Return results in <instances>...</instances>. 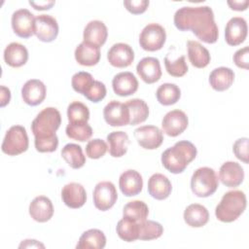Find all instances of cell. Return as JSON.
<instances>
[{
  "mask_svg": "<svg viewBox=\"0 0 249 249\" xmlns=\"http://www.w3.org/2000/svg\"><path fill=\"white\" fill-rule=\"evenodd\" d=\"M173 22L180 31L191 30L204 43L214 44L218 40L219 29L208 6L182 7L175 12Z\"/></svg>",
  "mask_w": 249,
  "mask_h": 249,
  "instance_id": "6da1fadb",
  "label": "cell"
},
{
  "mask_svg": "<svg viewBox=\"0 0 249 249\" xmlns=\"http://www.w3.org/2000/svg\"><path fill=\"white\" fill-rule=\"evenodd\" d=\"M61 124L59 111L53 107L43 109L32 121L31 130L35 148L40 153H53L57 149L58 137L55 131Z\"/></svg>",
  "mask_w": 249,
  "mask_h": 249,
  "instance_id": "7a4b0ae2",
  "label": "cell"
},
{
  "mask_svg": "<svg viewBox=\"0 0 249 249\" xmlns=\"http://www.w3.org/2000/svg\"><path fill=\"white\" fill-rule=\"evenodd\" d=\"M196 148L192 142L187 140L178 141L173 147L166 149L161 154V163L169 172L179 174L196 159Z\"/></svg>",
  "mask_w": 249,
  "mask_h": 249,
  "instance_id": "3957f363",
  "label": "cell"
},
{
  "mask_svg": "<svg viewBox=\"0 0 249 249\" xmlns=\"http://www.w3.org/2000/svg\"><path fill=\"white\" fill-rule=\"evenodd\" d=\"M246 208V196L242 191L227 192L215 209L216 218L224 223L235 221Z\"/></svg>",
  "mask_w": 249,
  "mask_h": 249,
  "instance_id": "277c9868",
  "label": "cell"
},
{
  "mask_svg": "<svg viewBox=\"0 0 249 249\" xmlns=\"http://www.w3.org/2000/svg\"><path fill=\"white\" fill-rule=\"evenodd\" d=\"M219 186L218 176L213 168L203 166L197 168L191 178V189L198 197H208Z\"/></svg>",
  "mask_w": 249,
  "mask_h": 249,
  "instance_id": "5b68a950",
  "label": "cell"
},
{
  "mask_svg": "<svg viewBox=\"0 0 249 249\" xmlns=\"http://www.w3.org/2000/svg\"><path fill=\"white\" fill-rule=\"evenodd\" d=\"M29 141L25 127L22 125L11 126L5 134L1 150L8 156H18L28 149Z\"/></svg>",
  "mask_w": 249,
  "mask_h": 249,
  "instance_id": "8992f818",
  "label": "cell"
},
{
  "mask_svg": "<svg viewBox=\"0 0 249 249\" xmlns=\"http://www.w3.org/2000/svg\"><path fill=\"white\" fill-rule=\"evenodd\" d=\"M166 40L164 28L159 23H149L141 31L139 35L140 47L148 52H156L160 50Z\"/></svg>",
  "mask_w": 249,
  "mask_h": 249,
  "instance_id": "52a82bcc",
  "label": "cell"
},
{
  "mask_svg": "<svg viewBox=\"0 0 249 249\" xmlns=\"http://www.w3.org/2000/svg\"><path fill=\"white\" fill-rule=\"evenodd\" d=\"M94 206L101 211H107L114 206L118 198L115 185L110 181H102L96 184L93 190Z\"/></svg>",
  "mask_w": 249,
  "mask_h": 249,
  "instance_id": "ba28073f",
  "label": "cell"
},
{
  "mask_svg": "<svg viewBox=\"0 0 249 249\" xmlns=\"http://www.w3.org/2000/svg\"><path fill=\"white\" fill-rule=\"evenodd\" d=\"M35 17L27 9H19L12 16V28L20 38H29L34 34Z\"/></svg>",
  "mask_w": 249,
  "mask_h": 249,
  "instance_id": "9c48e42d",
  "label": "cell"
},
{
  "mask_svg": "<svg viewBox=\"0 0 249 249\" xmlns=\"http://www.w3.org/2000/svg\"><path fill=\"white\" fill-rule=\"evenodd\" d=\"M133 134L138 145L147 150L159 148L163 141V133L156 125H142L137 127Z\"/></svg>",
  "mask_w": 249,
  "mask_h": 249,
  "instance_id": "30bf717a",
  "label": "cell"
},
{
  "mask_svg": "<svg viewBox=\"0 0 249 249\" xmlns=\"http://www.w3.org/2000/svg\"><path fill=\"white\" fill-rule=\"evenodd\" d=\"M189 120L185 112L181 110H172L165 114L161 121L162 132L166 135L175 137L180 135L187 128Z\"/></svg>",
  "mask_w": 249,
  "mask_h": 249,
  "instance_id": "8fae6325",
  "label": "cell"
},
{
  "mask_svg": "<svg viewBox=\"0 0 249 249\" xmlns=\"http://www.w3.org/2000/svg\"><path fill=\"white\" fill-rule=\"evenodd\" d=\"M105 122L111 126H123L129 124V111L125 103L117 100L110 101L103 109Z\"/></svg>",
  "mask_w": 249,
  "mask_h": 249,
  "instance_id": "7c38bea8",
  "label": "cell"
},
{
  "mask_svg": "<svg viewBox=\"0 0 249 249\" xmlns=\"http://www.w3.org/2000/svg\"><path fill=\"white\" fill-rule=\"evenodd\" d=\"M34 34L42 42H53L58 35L56 19L51 15H40L36 17Z\"/></svg>",
  "mask_w": 249,
  "mask_h": 249,
  "instance_id": "4fadbf2b",
  "label": "cell"
},
{
  "mask_svg": "<svg viewBox=\"0 0 249 249\" xmlns=\"http://www.w3.org/2000/svg\"><path fill=\"white\" fill-rule=\"evenodd\" d=\"M109 63L117 68L129 66L134 60V52L132 48L125 43L114 44L107 53Z\"/></svg>",
  "mask_w": 249,
  "mask_h": 249,
  "instance_id": "5bb4252c",
  "label": "cell"
},
{
  "mask_svg": "<svg viewBox=\"0 0 249 249\" xmlns=\"http://www.w3.org/2000/svg\"><path fill=\"white\" fill-rule=\"evenodd\" d=\"M247 31L246 20L241 17H233L226 25L225 40L230 46H238L245 41Z\"/></svg>",
  "mask_w": 249,
  "mask_h": 249,
  "instance_id": "9a60e30c",
  "label": "cell"
},
{
  "mask_svg": "<svg viewBox=\"0 0 249 249\" xmlns=\"http://www.w3.org/2000/svg\"><path fill=\"white\" fill-rule=\"evenodd\" d=\"M47 93V89L44 83L37 79H31L25 82L21 88V97L23 101L30 106L41 104Z\"/></svg>",
  "mask_w": 249,
  "mask_h": 249,
  "instance_id": "2e32d148",
  "label": "cell"
},
{
  "mask_svg": "<svg viewBox=\"0 0 249 249\" xmlns=\"http://www.w3.org/2000/svg\"><path fill=\"white\" fill-rule=\"evenodd\" d=\"M138 76L146 84H154L161 77V68L160 60L153 56L142 58L136 66Z\"/></svg>",
  "mask_w": 249,
  "mask_h": 249,
  "instance_id": "e0dca14e",
  "label": "cell"
},
{
  "mask_svg": "<svg viewBox=\"0 0 249 249\" xmlns=\"http://www.w3.org/2000/svg\"><path fill=\"white\" fill-rule=\"evenodd\" d=\"M61 198L64 204L70 208L77 209L82 207L87 200L85 188L76 182L66 184L61 190Z\"/></svg>",
  "mask_w": 249,
  "mask_h": 249,
  "instance_id": "ac0fdd59",
  "label": "cell"
},
{
  "mask_svg": "<svg viewBox=\"0 0 249 249\" xmlns=\"http://www.w3.org/2000/svg\"><path fill=\"white\" fill-rule=\"evenodd\" d=\"M219 179L226 187H237L243 182L244 179L243 168L235 161H226L220 167Z\"/></svg>",
  "mask_w": 249,
  "mask_h": 249,
  "instance_id": "d6986e66",
  "label": "cell"
},
{
  "mask_svg": "<svg viewBox=\"0 0 249 249\" xmlns=\"http://www.w3.org/2000/svg\"><path fill=\"white\" fill-rule=\"evenodd\" d=\"M112 88L117 95L128 96L138 89V81L131 72H121L114 76Z\"/></svg>",
  "mask_w": 249,
  "mask_h": 249,
  "instance_id": "ffe728a7",
  "label": "cell"
},
{
  "mask_svg": "<svg viewBox=\"0 0 249 249\" xmlns=\"http://www.w3.org/2000/svg\"><path fill=\"white\" fill-rule=\"evenodd\" d=\"M121 192L125 196H133L140 194L143 188V179L139 172L133 169H128L123 172L119 179Z\"/></svg>",
  "mask_w": 249,
  "mask_h": 249,
  "instance_id": "44dd1931",
  "label": "cell"
},
{
  "mask_svg": "<svg viewBox=\"0 0 249 249\" xmlns=\"http://www.w3.org/2000/svg\"><path fill=\"white\" fill-rule=\"evenodd\" d=\"M29 215L36 222H48L53 215V206L51 199L45 196H36L29 204Z\"/></svg>",
  "mask_w": 249,
  "mask_h": 249,
  "instance_id": "7402d4cb",
  "label": "cell"
},
{
  "mask_svg": "<svg viewBox=\"0 0 249 249\" xmlns=\"http://www.w3.org/2000/svg\"><path fill=\"white\" fill-rule=\"evenodd\" d=\"M172 191V185L169 179L161 173L153 174L148 180L149 195L158 199L163 200L169 196Z\"/></svg>",
  "mask_w": 249,
  "mask_h": 249,
  "instance_id": "603a6c76",
  "label": "cell"
},
{
  "mask_svg": "<svg viewBox=\"0 0 249 249\" xmlns=\"http://www.w3.org/2000/svg\"><path fill=\"white\" fill-rule=\"evenodd\" d=\"M108 36V30L106 25L104 24L103 21L101 20H91L89 21L83 33V38L84 42L97 46V47H102Z\"/></svg>",
  "mask_w": 249,
  "mask_h": 249,
  "instance_id": "cb8c5ba5",
  "label": "cell"
},
{
  "mask_svg": "<svg viewBox=\"0 0 249 249\" xmlns=\"http://www.w3.org/2000/svg\"><path fill=\"white\" fill-rule=\"evenodd\" d=\"M75 59L83 66H93L99 62L100 48L86 42H82L75 50Z\"/></svg>",
  "mask_w": 249,
  "mask_h": 249,
  "instance_id": "d4e9b609",
  "label": "cell"
},
{
  "mask_svg": "<svg viewBox=\"0 0 249 249\" xmlns=\"http://www.w3.org/2000/svg\"><path fill=\"white\" fill-rule=\"evenodd\" d=\"M208 220L209 212L206 207L201 204H190L184 211V221L192 228H201L207 224Z\"/></svg>",
  "mask_w": 249,
  "mask_h": 249,
  "instance_id": "484cf974",
  "label": "cell"
},
{
  "mask_svg": "<svg viewBox=\"0 0 249 249\" xmlns=\"http://www.w3.org/2000/svg\"><path fill=\"white\" fill-rule=\"evenodd\" d=\"M4 60L11 67H20L28 60V51L23 45L13 42L4 50Z\"/></svg>",
  "mask_w": 249,
  "mask_h": 249,
  "instance_id": "4316f807",
  "label": "cell"
},
{
  "mask_svg": "<svg viewBox=\"0 0 249 249\" xmlns=\"http://www.w3.org/2000/svg\"><path fill=\"white\" fill-rule=\"evenodd\" d=\"M188 57L191 64L196 68H204L210 62V53L200 43L194 40L187 42Z\"/></svg>",
  "mask_w": 249,
  "mask_h": 249,
  "instance_id": "83f0119b",
  "label": "cell"
},
{
  "mask_svg": "<svg viewBox=\"0 0 249 249\" xmlns=\"http://www.w3.org/2000/svg\"><path fill=\"white\" fill-rule=\"evenodd\" d=\"M234 81V73L229 67H218L212 70L209 75V83L213 89L224 91L228 89Z\"/></svg>",
  "mask_w": 249,
  "mask_h": 249,
  "instance_id": "f1b7e54d",
  "label": "cell"
},
{
  "mask_svg": "<svg viewBox=\"0 0 249 249\" xmlns=\"http://www.w3.org/2000/svg\"><path fill=\"white\" fill-rule=\"evenodd\" d=\"M106 245V236L98 229H90L83 232L76 245L77 249H102Z\"/></svg>",
  "mask_w": 249,
  "mask_h": 249,
  "instance_id": "f546056e",
  "label": "cell"
},
{
  "mask_svg": "<svg viewBox=\"0 0 249 249\" xmlns=\"http://www.w3.org/2000/svg\"><path fill=\"white\" fill-rule=\"evenodd\" d=\"M109 154L113 158H121L125 155L129 145V138L124 131H113L107 135Z\"/></svg>",
  "mask_w": 249,
  "mask_h": 249,
  "instance_id": "4dcf8cb0",
  "label": "cell"
},
{
  "mask_svg": "<svg viewBox=\"0 0 249 249\" xmlns=\"http://www.w3.org/2000/svg\"><path fill=\"white\" fill-rule=\"evenodd\" d=\"M129 111V124L135 125L145 122L149 116V107L147 103L139 98H133L125 102Z\"/></svg>",
  "mask_w": 249,
  "mask_h": 249,
  "instance_id": "1f68e13d",
  "label": "cell"
},
{
  "mask_svg": "<svg viewBox=\"0 0 249 249\" xmlns=\"http://www.w3.org/2000/svg\"><path fill=\"white\" fill-rule=\"evenodd\" d=\"M61 157L73 169H78L86 163V157L83 154L82 147L78 144H66L61 150Z\"/></svg>",
  "mask_w": 249,
  "mask_h": 249,
  "instance_id": "d6a6232c",
  "label": "cell"
},
{
  "mask_svg": "<svg viewBox=\"0 0 249 249\" xmlns=\"http://www.w3.org/2000/svg\"><path fill=\"white\" fill-rule=\"evenodd\" d=\"M116 231L121 239L126 242H133L139 236V222L128 217H124L118 222Z\"/></svg>",
  "mask_w": 249,
  "mask_h": 249,
  "instance_id": "836d02e7",
  "label": "cell"
},
{
  "mask_svg": "<svg viewBox=\"0 0 249 249\" xmlns=\"http://www.w3.org/2000/svg\"><path fill=\"white\" fill-rule=\"evenodd\" d=\"M156 97L161 105H173L180 99L181 90L175 84L165 83L158 88L156 91Z\"/></svg>",
  "mask_w": 249,
  "mask_h": 249,
  "instance_id": "e575fe53",
  "label": "cell"
},
{
  "mask_svg": "<svg viewBox=\"0 0 249 249\" xmlns=\"http://www.w3.org/2000/svg\"><path fill=\"white\" fill-rule=\"evenodd\" d=\"M66 135L74 140L85 142L92 135V128L88 122L69 123L65 128Z\"/></svg>",
  "mask_w": 249,
  "mask_h": 249,
  "instance_id": "d590c367",
  "label": "cell"
},
{
  "mask_svg": "<svg viewBox=\"0 0 249 249\" xmlns=\"http://www.w3.org/2000/svg\"><path fill=\"white\" fill-rule=\"evenodd\" d=\"M149 208L147 204L141 200H132L127 202L123 209V216L128 217L136 222H141L147 219Z\"/></svg>",
  "mask_w": 249,
  "mask_h": 249,
  "instance_id": "8d00e7d4",
  "label": "cell"
},
{
  "mask_svg": "<svg viewBox=\"0 0 249 249\" xmlns=\"http://www.w3.org/2000/svg\"><path fill=\"white\" fill-rule=\"evenodd\" d=\"M95 80L89 72H78L73 75L71 79V85L75 91L83 94L85 97L89 93L91 90Z\"/></svg>",
  "mask_w": 249,
  "mask_h": 249,
  "instance_id": "74e56055",
  "label": "cell"
},
{
  "mask_svg": "<svg viewBox=\"0 0 249 249\" xmlns=\"http://www.w3.org/2000/svg\"><path fill=\"white\" fill-rule=\"evenodd\" d=\"M163 233L162 226L155 221L144 220L139 222V236L140 240L157 239Z\"/></svg>",
  "mask_w": 249,
  "mask_h": 249,
  "instance_id": "f35d334b",
  "label": "cell"
},
{
  "mask_svg": "<svg viewBox=\"0 0 249 249\" xmlns=\"http://www.w3.org/2000/svg\"><path fill=\"white\" fill-rule=\"evenodd\" d=\"M67 118L69 123L88 122L89 119V108L82 102L74 101L67 108Z\"/></svg>",
  "mask_w": 249,
  "mask_h": 249,
  "instance_id": "ab89813d",
  "label": "cell"
},
{
  "mask_svg": "<svg viewBox=\"0 0 249 249\" xmlns=\"http://www.w3.org/2000/svg\"><path fill=\"white\" fill-rule=\"evenodd\" d=\"M164 66L167 73L173 77H182L189 70L184 55L178 57L176 60H170L168 56H165Z\"/></svg>",
  "mask_w": 249,
  "mask_h": 249,
  "instance_id": "60d3db41",
  "label": "cell"
},
{
  "mask_svg": "<svg viewBox=\"0 0 249 249\" xmlns=\"http://www.w3.org/2000/svg\"><path fill=\"white\" fill-rule=\"evenodd\" d=\"M108 150V146L106 142L102 139L95 138L90 141L86 146V154L89 159L97 160L102 158Z\"/></svg>",
  "mask_w": 249,
  "mask_h": 249,
  "instance_id": "b9f144b4",
  "label": "cell"
},
{
  "mask_svg": "<svg viewBox=\"0 0 249 249\" xmlns=\"http://www.w3.org/2000/svg\"><path fill=\"white\" fill-rule=\"evenodd\" d=\"M248 145L249 139L247 137H242L237 139L232 146L234 156L244 163H248Z\"/></svg>",
  "mask_w": 249,
  "mask_h": 249,
  "instance_id": "7bdbcfd3",
  "label": "cell"
},
{
  "mask_svg": "<svg viewBox=\"0 0 249 249\" xmlns=\"http://www.w3.org/2000/svg\"><path fill=\"white\" fill-rule=\"evenodd\" d=\"M124 6L129 13L133 15H140L147 10L149 6V1L148 0H125L124 1Z\"/></svg>",
  "mask_w": 249,
  "mask_h": 249,
  "instance_id": "ee69618b",
  "label": "cell"
},
{
  "mask_svg": "<svg viewBox=\"0 0 249 249\" xmlns=\"http://www.w3.org/2000/svg\"><path fill=\"white\" fill-rule=\"evenodd\" d=\"M233 62L239 68L248 69L249 68V48L244 47L242 49L237 50L233 54Z\"/></svg>",
  "mask_w": 249,
  "mask_h": 249,
  "instance_id": "f6af8a7d",
  "label": "cell"
},
{
  "mask_svg": "<svg viewBox=\"0 0 249 249\" xmlns=\"http://www.w3.org/2000/svg\"><path fill=\"white\" fill-rule=\"evenodd\" d=\"M29 4L35 9L39 11H44V10H50L54 4V1H39V2H33L29 1Z\"/></svg>",
  "mask_w": 249,
  "mask_h": 249,
  "instance_id": "bcb514c9",
  "label": "cell"
},
{
  "mask_svg": "<svg viewBox=\"0 0 249 249\" xmlns=\"http://www.w3.org/2000/svg\"><path fill=\"white\" fill-rule=\"evenodd\" d=\"M228 5L231 7V10L234 11H244L248 7V1H228Z\"/></svg>",
  "mask_w": 249,
  "mask_h": 249,
  "instance_id": "7dc6e473",
  "label": "cell"
},
{
  "mask_svg": "<svg viewBox=\"0 0 249 249\" xmlns=\"http://www.w3.org/2000/svg\"><path fill=\"white\" fill-rule=\"evenodd\" d=\"M11 99V91L8 88L1 86V101H0V106L5 107Z\"/></svg>",
  "mask_w": 249,
  "mask_h": 249,
  "instance_id": "c3c4849f",
  "label": "cell"
},
{
  "mask_svg": "<svg viewBox=\"0 0 249 249\" xmlns=\"http://www.w3.org/2000/svg\"><path fill=\"white\" fill-rule=\"evenodd\" d=\"M21 247H42V248H44L45 246L35 239H26L20 243L19 248H21Z\"/></svg>",
  "mask_w": 249,
  "mask_h": 249,
  "instance_id": "681fc988",
  "label": "cell"
}]
</instances>
